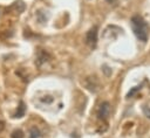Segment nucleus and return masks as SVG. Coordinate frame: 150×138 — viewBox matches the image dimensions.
Instances as JSON below:
<instances>
[{"label":"nucleus","mask_w":150,"mask_h":138,"mask_svg":"<svg viewBox=\"0 0 150 138\" xmlns=\"http://www.w3.org/2000/svg\"><path fill=\"white\" fill-rule=\"evenodd\" d=\"M130 25H131V29H132L134 34L136 35V37L139 41L145 42L148 40V35H149V26L145 22V20L139 15H135L131 18Z\"/></svg>","instance_id":"f257e3e1"},{"label":"nucleus","mask_w":150,"mask_h":138,"mask_svg":"<svg viewBox=\"0 0 150 138\" xmlns=\"http://www.w3.org/2000/svg\"><path fill=\"white\" fill-rule=\"evenodd\" d=\"M97 32H98L97 26H94L93 28H90L88 30V33L86 35V42L91 48H94L96 46V43H97V34H98Z\"/></svg>","instance_id":"f03ea898"},{"label":"nucleus","mask_w":150,"mask_h":138,"mask_svg":"<svg viewBox=\"0 0 150 138\" xmlns=\"http://www.w3.org/2000/svg\"><path fill=\"white\" fill-rule=\"evenodd\" d=\"M109 115H110V104L108 102H103L97 110V116L101 119H107Z\"/></svg>","instance_id":"7ed1b4c3"},{"label":"nucleus","mask_w":150,"mask_h":138,"mask_svg":"<svg viewBox=\"0 0 150 138\" xmlns=\"http://www.w3.org/2000/svg\"><path fill=\"white\" fill-rule=\"evenodd\" d=\"M48 57H49V55H48L46 51L40 50L39 54H38V57H36V64H38V65H41L42 63H45V62L47 61Z\"/></svg>","instance_id":"20e7f679"},{"label":"nucleus","mask_w":150,"mask_h":138,"mask_svg":"<svg viewBox=\"0 0 150 138\" xmlns=\"http://www.w3.org/2000/svg\"><path fill=\"white\" fill-rule=\"evenodd\" d=\"M25 112H26L25 103H23V102H20V104H19V106H18V110H16L14 117H15V118H21V117L25 116Z\"/></svg>","instance_id":"39448f33"},{"label":"nucleus","mask_w":150,"mask_h":138,"mask_svg":"<svg viewBox=\"0 0 150 138\" xmlns=\"http://www.w3.org/2000/svg\"><path fill=\"white\" fill-rule=\"evenodd\" d=\"M28 138H40V131L36 127H32L29 130V136Z\"/></svg>","instance_id":"423d86ee"},{"label":"nucleus","mask_w":150,"mask_h":138,"mask_svg":"<svg viewBox=\"0 0 150 138\" xmlns=\"http://www.w3.org/2000/svg\"><path fill=\"white\" fill-rule=\"evenodd\" d=\"M11 137H12V138H25V134H23V132H22L20 129H18V130H14V131L12 132Z\"/></svg>","instance_id":"0eeeda50"},{"label":"nucleus","mask_w":150,"mask_h":138,"mask_svg":"<svg viewBox=\"0 0 150 138\" xmlns=\"http://www.w3.org/2000/svg\"><path fill=\"white\" fill-rule=\"evenodd\" d=\"M143 112H144V115H145L148 118H150V108L144 106V108H143Z\"/></svg>","instance_id":"6e6552de"},{"label":"nucleus","mask_w":150,"mask_h":138,"mask_svg":"<svg viewBox=\"0 0 150 138\" xmlns=\"http://www.w3.org/2000/svg\"><path fill=\"white\" fill-rule=\"evenodd\" d=\"M2 129H4V123H2L1 120H0V131H1Z\"/></svg>","instance_id":"1a4fd4ad"},{"label":"nucleus","mask_w":150,"mask_h":138,"mask_svg":"<svg viewBox=\"0 0 150 138\" xmlns=\"http://www.w3.org/2000/svg\"><path fill=\"white\" fill-rule=\"evenodd\" d=\"M107 1H108V2H109V4H114V2H115V1H116V0H107Z\"/></svg>","instance_id":"9d476101"}]
</instances>
